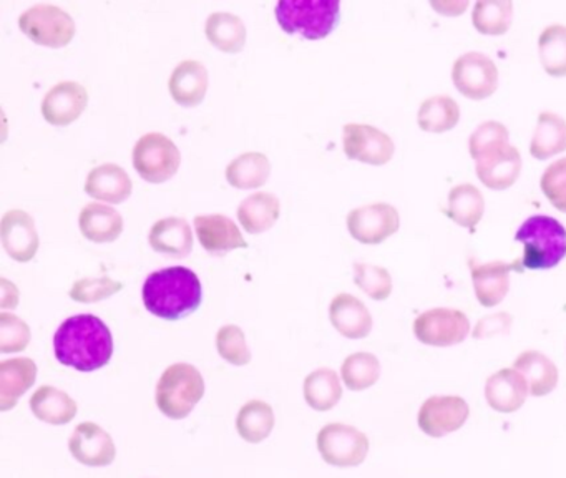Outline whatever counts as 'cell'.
I'll return each mask as SVG.
<instances>
[{
  "instance_id": "cell-1",
  "label": "cell",
  "mask_w": 566,
  "mask_h": 478,
  "mask_svg": "<svg viewBox=\"0 0 566 478\" xmlns=\"http://www.w3.org/2000/svg\"><path fill=\"white\" fill-rule=\"evenodd\" d=\"M55 357L61 366L93 373L110 363L113 338L109 326L93 315L72 316L54 335Z\"/></svg>"
},
{
  "instance_id": "cell-2",
  "label": "cell",
  "mask_w": 566,
  "mask_h": 478,
  "mask_svg": "<svg viewBox=\"0 0 566 478\" xmlns=\"http://www.w3.org/2000/svg\"><path fill=\"white\" fill-rule=\"evenodd\" d=\"M142 297L151 315L163 321H180L202 305V281L195 271L188 268H165L145 280Z\"/></svg>"
},
{
  "instance_id": "cell-3",
  "label": "cell",
  "mask_w": 566,
  "mask_h": 478,
  "mask_svg": "<svg viewBox=\"0 0 566 478\" xmlns=\"http://www.w3.org/2000/svg\"><path fill=\"white\" fill-rule=\"evenodd\" d=\"M523 244L522 266L527 270H553L566 258V229L558 219L532 216L516 235Z\"/></svg>"
},
{
  "instance_id": "cell-4",
  "label": "cell",
  "mask_w": 566,
  "mask_h": 478,
  "mask_svg": "<svg viewBox=\"0 0 566 478\" xmlns=\"http://www.w3.org/2000/svg\"><path fill=\"white\" fill-rule=\"evenodd\" d=\"M278 24L286 34H299L307 41L328 37L341 21L338 0H281L274 8Z\"/></svg>"
},
{
  "instance_id": "cell-5",
  "label": "cell",
  "mask_w": 566,
  "mask_h": 478,
  "mask_svg": "<svg viewBox=\"0 0 566 478\" xmlns=\"http://www.w3.org/2000/svg\"><path fill=\"white\" fill-rule=\"evenodd\" d=\"M205 396V379L192 364L178 363L161 374L155 392L158 409L168 419L181 421Z\"/></svg>"
},
{
  "instance_id": "cell-6",
  "label": "cell",
  "mask_w": 566,
  "mask_h": 478,
  "mask_svg": "<svg viewBox=\"0 0 566 478\" xmlns=\"http://www.w3.org/2000/svg\"><path fill=\"white\" fill-rule=\"evenodd\" d=\"M19 29L34 44L50 48L67 47L76 37L72 15L52 4H37L22 12Z\"/></svg>"
},
{
  "instance_id": "cell-7",
  "label": "cell",
  "mask_w": 566,
  "mask_h": 478,
  "mask_svg": "<svg viewBox=\"0 0 566 478\" xmlns=\"http://www.w3.org/2000/svg\"><path fill=\"white\" fill-rule=\"evenodd\" d=\"M181 153L167 135L151 132L134 147V167L148 183H165L180 170Z\"/></svg>"
},
{
  "instance_id": "cell-8",
  "label": "cell",
  "mask_w": 566,
  "mask_h": 478,
  "mask_svg": "<svg viewBox=\"0 0 566 478\" xmlns=\"http://www.w3.org/2000/svg\"><path fill=\"white\" fill-rule=\"evenodd\" d=\"M318 451L322 460L332 467H358L369 454L367 435L346 424H328L319 431Z\"/></svg>"
},
{
  "instance_id": "cell-9",
  "label": "cell",
  "mask_w": 566,
  "mask_h": 478,
  "mask_svg": "<svg viewBox=\"0 0 566 478\" xmlns=\"http://www.w3.org/2000/svg\"><path fill=\"white\" fill-rule=\"evenodd\" d=\"M471 334V321L459 309L435 308L414 321V335L432 348L461 344Z\"/></svg>"
},
{
  "instance_id": "cell-10",
  "label": "cell",
  "mask_w": 566,
  "mask_h": 478,
  "mask_svg": "<svg viewBox=\"0 0 566 478\" xmlns=\"http://www.w3.org/2000/svg\"><path fill=\"white\" fill-rule=\"evenodd\" d=\"M471 416V407L462 397L433 396L420 407L417 424L423 434L442 439L464 428Z\"/></svg>"
},
{
  "instance_id": "cell-11",
  "label": "cell",
  "mask_w": 566,
  "mask_h": 478,
  "mask_svg": "<svg viewBox=\"0 0 566 478\" xmlns=\"http://www.w3.org/2000/svg\"><path fill=\"white\" fill-rule=\"evenodd\" d=\"M452 80L462 95L471 100H485L497 90L498 69L487 55L468 52L455 60Z\"/></svg>"
},
{
  "instance_id": "cell-12",
  "label": "cell",
  "mask_w": 566,
  "mask_h": 478,
  "mask_svg": "<svg viewBox=\"0 0 566 478\" xmlns=\"http://www.w3.org/2000/svg\"><path fill=\"white\" fill-rule=\"evenodd\" d=\"M400 228L399 212L389 203H372L352 209L348 215V229L362 244H381Z\"/></svg>"
},
{
  "instance_id": "cell-13",
  "label": "cell",
  "mask_w": 566,
  "mask_h": 478,
  "mask_svg": "<svg viewBox=\"0 0 566 478\" xmlns=\"http://www.w3.org/2000/svg\"><path fill=\"white\" fill-rule=\"evenodd\" d=\"M342 144L349 160L374 164V167L389 163L396 150L393 138L372 125H346L342 130Z\"/></svg>"
},
{
  "instance_id": "cell-14",
  "label": "cell",
  "mask_w": 566,
  "mask_h": 478,
  "mask_svg": "<svg viewBox=\"0 0 566 478\" xmlns=\"http://www.w3.org/2000/svg\"><path fill=\"white\" fill-rule=\"evenodd\" d=\"M0 238L5 253L18 263H29L34 260L41 244L34 218L24 209H9L2 216Z\"/></svg>"
},
{
  "instance_id": "cell-15",
  "label": "cell",
  "mask_w": 566,
  "mask_h": 478,
  "mask_svg": "<svg viewBox=\"0 0 566 478\" xmlns=\"http://www.w3.org/2000/svg\"><path fill=\"white\" fill-rule=\"evenodd\" d=\"M478 180L487 189L509 190L516 185L522 173V155L513 145L507 144L494 148L475 160Z\"/></svg>"
},
{
  "instance_id": "cell-16",
  "label": "cell",
  "mask_w": 566,
  "mask_h": 478,
  "mask_svg": "<svg viewBox=\"0 0 566 478\" xmlns=\"http://www.w3.org/2000/svg\"><path fill=\"white\" fill-rule=\"evenodd\" d=\"M89 105V92L77 82H60L45 93L42 115L54 127H67L80 118Z\"/></svg>"
},
{
  "instance_id": "cell-17",
  "label": "cell",
  "mask_w": 566,
  "mask_h": 478,
  "mask_svg": "<svg viewBox=\"0 0 566 478\" xmlns=\"http://www.w3.org/2000/svg\"><path fill=\"white\" fill-rule=\"evenodd\" d=\"M69 451L86 467H109L116 457L112 435L93 422L77 425L69 441Z\"/></svg>"
},
{
  "instance_id": "cell-18",
  "label": "cell",
  "mask_w": 566,
  "mask_h": 478,
  "mask_svg": "<svg viewBox=\"0 0 566 478\" xmlns=\"http://www.w3.org/2000/svg\"><path fill=\"white\" fill-rule=\"evenodd\" d=\"M196 236L203 250L213 257H223L233 250L248 248L246 239L233 219L225 215H203L195 218Z\"/></svg>"
},
{
  "instance_id": "cell-19",
  "label": "cell",
  "mask_w": 566,
  "mask_h": 478,
  "mask_svg": "<svg viewBox=\"0 0 566 478\" xmlns=\"http://www.w3.org/2000/svg\"><path fill=\"white\" fill-rule=\"evenodd\" d=\"M529 394V383L517 369L498 371L485 383V399L495 412H517L527 402Z\"/></svg>"
},
{
  "instance_id": "cell-20",
  "label": "cell",
  "mask_w": 566,
  "mask_h": 478,
  "mask_svg": "<svg viewBox=\"0 0 566 478\" xmlns=\"http://www.w3.org/2000/svg\"><path fill=\"white\" fill-rule=\"evenodd\" d=\"M134 183L125 168L115 163L100 164L87 177L86 193L106 205H120L131 198Z\"/></svg>"
},
{
  "instance_id": "cell-21",
  "label": "cell",
  "mask_w": 566,
  "mask_h": 478,
  "mask_svg": "<svg viewBox=\"0 0 566 478\" xmlns=\"http://www.w3.org/2000/svg\"><path fill=\"white\" fill-rule=\"evenodd\" d=\"M210 76L199 60H183L174 67L168 80L171 99L181 106H196L208 92Z\"/></svg>"
},
{
  "instance_id": "cell-22",
  "label": "cell",
  "mask_w": 566,
  "mask_h": 478,
  "mask_svg": "<svg viewBox=\"0 0 566 478\" xmlns=\"http://www.w3.org/2000/svg\"><path fill=\"white\" fill-rule=\"evenodd\" d=\"M148 241H150L151 250L157 253L183 260L193 251L192 226L180 216L160 219L151 226Z\"/></svg>"
},
{
  "instance_id": "cell-23",
  "label": "cell",
  "mask_w": 566,
  "mask_h": 478,
  "mask_svg": "<svg viewBox=\"0 0 566 478\" xmlns=\"http://www.w3.org/2000/svg\"><path fill=\"white\" fill-rule=\"evenodd\" d=\"M329 319L339 334L348 339H364L372 331V316L364 303L352 294L341 293L329 306Z\"/></svg>"
},
{
  "instance_id": "cell-24",
  "label": "cell",
  "mask_w": 566,
  "mask_h": 478,
  "mask_svg": "<svg viewBox=\"0 0 566 478\" xmlns=\"http://www.w3.org/2000/svg\"><path fill=\"white\" fill-rule=\"evenodd\" d=\"M37 379V366L29 357L8 358L0 364V410L8 412Z\"/></svg>"
},
{
  "instance_id": "cell-25",
  "label": "cell",
  "mask_w": 566,
  "mask_h": 478,
  "mask_svg": "<svg viewBox=\"0 0 566 478\" xmlns=\"http://www.w3.org/2000/svg\"><path fill=\"white\" fill-rule=\"evenodd\" d=\"M512 264L494 261L487 264H472L475 296L484 308H494L506 299L510 291Z\"/></svg>"
},
{
  "instance_id": "cell-26",
  "label": "cell",
  "mask_w": 566,
  "mask_h": 478,
  "mask_svg": "<svg viewBox=\"0 0 566 478\" xmlns=\"http://www.w3.org/2000/svg\"><path fill=\"white\" fill-rule=\"evenodd\" d=\"M31 410L38 421L45 422V424L66 425L76 419L79 406L64 390L57 389V387L42 386L31 397Z\"/></svg>"
},
{
  "instance_id": "cell-27",
  "label": "cell",
  "mask_w": 566,
  "mask_h": 478,
  "mask_svg": "<svg viewBox=\"0 0 566 478\" xmlns=\"http://www.w3.org/2000/svg\"><path fill=\"white\" fill-rule=\"evenodd\" d=\"M80 231L92 243H113L123 231V218L112 206L90 203L79 216Z\"/></svg>"
},
{
  "instance_id": "cell-28",
  "label": "cell",
  "mask_w": 566,
  "mask_h": 478,
  "mask_svg": "<svg viewBox=\"0 0 566 478\" xmlns=\"http://www.w3.org/2000/svg\"><path fill=\"white\" fill-rule=\"evenodd\" d=\"M513 369L519 371L530 387V396L545 397L558 386V369L552 358L539 351H527L517 357Z\"/></svg>"
},
{
  "instance_id": "cell-29",
  "label": "cell",
  "mask_w": 566,
  "mask_h": 478,
  "mask_svg": "<svg viewBox=\"0 0 566 478\" xmlns=\"http://www.w3.org/2000/svg\"><path fill=\"white\" fill-rule=\"evenodd\" d=\"M236 215L246 232L260 235L276 225L281 215V203L271 193H254L242 200Z\"/></svg>"
},
{
  "instance_id": "cell-30",
  "label": "cell",
  "mask_w": 566,
  "mask_h": 478,
  "mask_svg": "<svg viewBox=\"0 0 566 478\" xmlns=\"http://www.w3.org/2000/svg\"><path fill=\"white\" fill-rule=\"evenodd\" d=\"M226 180L236 190H254L270 180L271 163L267 155L248 151L226 167Z\"/></svg>"
},
{
  "instance_id": "cell-31",
  "label": "cell",
  "mask_w": 566,
  "mask_h": 478,
  "mask_svg": "<svg viewBox=\"0 0 566 478\" xmlns=\"http://www.w3.org/2000/svg\"><path fill=\"white\" fill-rule=\"evenodd\" d=\"M274 429V410L263 400H249L236 416V431L248 444H261Z\"/></svg>"
},
{
  "instance_id": "cell-32",
  "label": "cell",
  "mask_w": 566,
  "mask_h": 478,
  "mask_svg": "<svg viewBox=\"0 0 566 478\" xmlns=\"http://www.w3.org/2000/svg\"><path fill=\"white\" fill-rule=\"evenodd\" d=\"M206 38L225 54H238L245 48V22L231 12H213L206 19Z\"/></svg>"
},
{
  "instance_id": "cell-33",
  "label": "cell",
  "mask_w": 566,
  "mask_h": 478,
  "mask_svg": "<svg viewBox=\"0 0 566 478\" xmlns=\"http://www.w3.org/2000/svg\"><path fill=\"white\" fill-rule=\"evenodd\" d=\"M566 150V122L552 112L539 115L535 135L530 144V155L536 160H548Z\"/></svg>"
},
{
  "instance_id": "cell-34",
  "label": "cell",
  "mask_w": 566,
  "mask_h": 478,
  "mask_svg": "<svg viewBox=\"0 0 566 478\" xmlns=\"http://www.w3.org/2000/svg\"><path fill=\"white\" fill-rule=\"evenodd\" d=\"M461 106L452 96L435 95L427 99L417 113V124L427 134H445L457 127Z\"/></svg>"
},
{
  "instance_id": "cell-35",
  "label": "cell",
  "mask_w": 566,
  "mask_h": 478,
  "mask_svg": "<svg viewBox=\"0 0 566 478\" xmlns=\"http://www.w3.org/2000/svg\"><path fill=\"white\" fill-rule=\"evenodd\" d=\"M304 399L307 406L318 412H328L338 406L342 397L341 380L338 373L328 367L316 369L304 380Z\"/></svg>"
},
{
  "instance_id": "cell-36",
  "label": "cell",
  "mask_w": 566,
  "mask_h": 478,
  "mask_svg": "<svg viewBox=\"0 0 566 478\" xmlns=\"http://www.w3.org/2000/svg\"><path fill=\"white\" fill-rule=\"evenodd\" d=\"M485 200L477 186L459 185L449 193L448 216L462 228L472 229L484 218Z\"/></svg>"
},
{
  "instance_id": "cell-37",
  "label": "cell",
  "mask_w": 566,
  "mask_h": 478,
  "mask_svg": "<svg viewBox=\"0 0 566 478\" xmlns=\"http://www.w3.org/2000/svg\"><path fill=\"white\" fill-rule=\"evenodd\" d=\"M512 19L513 2L510 0H480L472 14L474 27L484 35L507 34Z\"/></svg>"
},
{
  "instance_id": "cell-38",
  "label": "cell",
  "mask_w": 566,
  "mask_h": 478,
  "mask_svg": "<svg viewBox=\"0 0 566 478\" xmlns=\"http://www.w3.org/2000/svg\"><path fill=\"white\" fill-rule=\"evenodd\" d=\"M341 377L349 390H365L381 377L380 358L371 352H355L342 363Z\"/></svg>"
},
{
  "instance_id": "cell-39",
  "label": "cell",
  "mask_w": 566,
  "mask_h": 478,
  "mask_svg": "<svg viewBox=\"0 0 566 478\" xmlns=\"http://www.w3.org/2000/svg\"><path fill=\"white\" fill-rule=\"evenodd\" d=\"M540 62L548 76L566 77V27L550 25L539 38Z\"/></svg>"
},
{
  "instance_id": "cell-40",
  "label": "cell",
  "mask_w": 566,
  "mask_h": 478,
  "mask_svg": "<svg viewBox=\"0 0 566 478\" xmlns=\"http://www.w3.org/2000/svg\"><path fill=\"white\" fill-rule=\"evenodd\" d=\"M354 283L374 301H386L393 294V277L389 271L374 264L355 263Z\"/></svg>"
},
{
  "instance_id": "cell-41",
  "label": "cell",
  "mask_w": 566,
  "mask_h": 478,
  "mask_svg": "<svg viewBox=\"0 0 566 478\" xmlns=\"http://www.w3.org/2000/svg\"><path fill=\"white\" fill-rule=\"evenodd\" d=\"M216 349L226 363L233 366H246L251 363V351L246 344V335L238 326H223L216 334Z\"/></svg>"
},
{
  "instance_id": "cell-42",
  "label": "cell",
  "mask_w": 566,
  "mask_h": 478,
  "mask_svg": "<svg viewBox=\"0 0 566 478\" xmlns=\"http://www.w3.org/2000/svg\"><path fill=\"white\" fill-rule=\"evenodd\" d=\"M122 289L123 284L112 277H83L73 284L70 299L82 305H92L109 299Z\"/></svg>"
},
{
  "instance_id": "cell-43",
  "label": "cell",
  "mask_w": 566,
  "mask_h": 478,
  "mask_svg": "<svg viewBox=\"0 0 566 478\" xmlns=\"http://www.w3.org/2000/svg\"><path fill=\"white\" fill-rule=\"evenodd\" d=\"M31 328L18 316L2 312L0 315V352L12 354L21 352L31 342Z\"/></svg>"
},
{
  "instance_id": "cell-44",
  "label": "cell",
  "mask_w": 566,
  "mask_h": 478,
  "mask_svg": "<svg viewBox=\"0 0 566 478\" xmlns=\"http://www.w3.org/2000/svg\"><path fill=\"white\" fill-rule=\"evenodd\" d=\"M507 144H509V130L506 125L498 124V122H485L472 134L471 140H468V151H471L472 158L477 160L487 151Z\"/></svg>"
},
{
  "instance_id": "cell-45",
  "label": "cell",
  "mask_w": 566,
  "mask_h": 478,
  "mask_svg": "<svg viewBox=\"0 0 566 478\" xmlns=\"http://www.w3.org/2000/svg\"><path fill=\"white\" fill-rule=\"evenodd\" d=\"M543 195L558 212L566 213V157L550 164L540 180Z\"/></svg>"
},
{
  "instance_id": "cell-46",
  "label": "cell",
  "mask_w": 566,
  "mask_h": 478,
  "mask_svg": "<svg viewBox=\"0 0 566 478\" xmlns=\"http://www.w3.org/2000/svg\"><path fill=\"white\" fill-rule=\"evenodd\" d=\"M513 318L509 315V312H498V315L487 316V318H482L480 321L477 322L474 329V338L475 339H488L494 338V335L498 334H507L512 328Z\"/></svg>"
},
{
  "instance_id": "cell-47",
  "label": "cell",
  "mask_w": 566,
  "mask_h": 478,
  "mask_svg": "<svg viewBox=\"0 0 566 478\" xmlns=\"http://www.w3.org/2000/svg\"><path fill=\"white\" fill-rule=\"evenodd\" d=\"M0 289H2V293H0V308L4 309H12L18 308L19 305V289L15 284H12L11 281L5 280V277H2L0 280Z\"/></svg>"
},
{
  "instance_id": "cell-48",
  "label": "cell",
  "mask_w": 566,
  "mask_h": 478,
  "mask_svg": "<svg viewBox=\"0 0 566 478\" xmlns=\"http://www.w3.org/2000/svg\"><path fill=\"white\" fill-rule=\"evenodd\" d=\"M433 9H435L439 14L442 15H461L465 9L468 8V2H457V0H452V2H430Z\"/></svg>"
}]
</instances>
